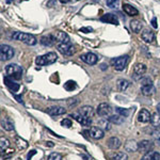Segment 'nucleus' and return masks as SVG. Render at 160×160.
Listing matches in <instances>:
<instances>
[{
	"label": "nucleus",
	"instance_id": "f257e3e1",
	"mask_svg": "<svg viewBox=\"0 0 160 160\" xmlns=\"http://www.w3.org/2000/svg\"><path fill=\"white\" fill-rule=\"evenodd\" d=\"M12 40H16L19 42H22L27 45L33 46L38 43V40L34 35L29 34V33H24V32H13L11 34Z\"/></svg>",
	"mask_w": 160,
	"mask_h": 160
},
{
	"label": "nucleus",
	"instance_id": "f03ea898",
	"mask_svg": "<svg viewBox=\"0 0 160 160\" xmlns=\"http://www.w3.org/2000/svg\"><path fill=\"white\" fill-rule=\"evenodd\" d=\"M57 60H58V56H57L56 52H48L43 56L38 57V58L35 59V63H37L38 66H45V65L53 64Z\"/></svg>",
	"mask_w": 160,
	"mask_h": 160
},
{
	"label": "nucleus",
	"instance_id": "7ed1b4c3",
	"mask_svg": "<svg viewBox=\"0 0 160 160\" xmlns=\"http://www.w3.org/2000/svg\"><path fill=\"white\" fill-rule=\"evenodd\" d=\"M6 73L7 76H9L13 80H19L22 77V68L17 64H9L6 66Z\"/></svg>",
	"mask_w": 160,
	"mask_h": 160
},
{
	"label": "nucleus",
	"instance_id": "20e7f679",
	"mask_svg": "<svg viewBox=\"0 0 160 160\" xmlns=\"http://www.w3.org/2000/svg\"><path fill=\"white\" fill-rule=\"evenodd\" d=\"M15 51L14 48L9 45H1L0 47V58L1 61H9L14 57Z\"/></svg>",
	"mask_w": 160,
	"mask_h": 160
},
{
	"label": "nucleus",
	"instance_id": "39448f33",
	"mask_svg": "<svg viewBox=\"0 0 160 160\" xmlns=\"http://www.w3.org/2000/svg\"><path fill=\"white\" fill-rule=\"evenodd\" d=\"M128 60H129V57L128 56H122V57H118V58L112 59L111 63H112L113 68L117 69V71L121 72L127 66Z\"/></svg>",
	"mask_w": 160,
	"mask_h": 160
},
{
	"label": "nucleus",
	"instance_id": "423d86ee",
	"mask_svg": "<svg viewBox=\"0 0 160 160\" xmlns=\"http://www.w3.org/2000/svg\"><path fill=\"white\" fill-rule=\"evenodd\" d=\"M57 48L64 56H73L75 53V48L71 43H59Z\"/></svg>",
	"mask_w": 160,
	"mask_h": 160
},
{
	"label": "nucleus",
	"instance_id": "0eeeda50",
	"mask_svg": "<svg viewBox=\"0 0 160 160\" xmlns=\"http://www.w3.org/2000/svg\"><path fill=\"white\" fill-rule=\"evenodd\" d=\"M71 118H74L75 120L77 121V122H78L79 124H81V125H83V126H91L92 125V118L84 117V115L80 114L79 112L72 113Z\"/></svg>",
	"mask_w": 160,
	"mask_h": 160
},
{
	"label": "nucleus",
	"instance_id": "6e6552de",
	"mask_svg": "<svg viewBox=\"0 0 160 160\" xmlns=\"http://www.w3.org/2000/svg\"><path fill=\"white\" fill-rule=\"evenodd\" d=\"M80 59H81V61H83L84 63L89 64V65H95L97 63V61H98V57L93 52H88L84 53V55H81Z\"/></svg>",
	"mask_w": 160,
	"mask_h": 160
},
{
	"label": "nucleus",
	"instance_id": "1a4fd4ad",
	"mask_svg": "<svg viewBox=\"0 0 160 160\" xmlns=\"http://www.w3.org/2000/svg\"><path fill=\"white\" fill-rule=\"evenodd\" d=\"M148 71V68H146L145 64L142 63H137L135 66H133V74H135V79L138 80L139 78L142 79L143 78V75L146 73Z\"/></svg>",
	"mask_w": 160,
	"mask_h": 160
},
{
	"label": "nucleus",
	"instance_id": "9d476101",
	"mask_svg": "<svg viewBox=\"0 0 160 160\" xmlns=\"http://www.w3.org/2000/svg\"><path fill=\"white\" fill-rule=\"evenodd\" d=\"M111 111H112V108L109 104H106V102H102V104L98 105L96 109V112L99 117H109Z\"/></svg>",
	"mask_w": 160,
	"mask_h": 160
},
{
	"label": "nucleus",
	"instance_id": "9b49d317",
	"mask_svg": "<svg viewBox=\"0 0 160 160\" xmlns=\"http://www.w3.org/2000/svg\"><path fill=\"white\" fill-rule=\"evenodd\" d=\"M89 135L91 138L95 139V140H100V139L104 138L105 136V131L102 129V128L99 127H95V126H93V127L90 128L89 130Z\"/></svg>",
	"mask_w": 160,
	"mask_h": 160
},
{
	"label": "nucleus",
	"instance_id": "f8f14e48",
	"mask_svg": "<svg viewBox=\"0 0 160 160\" xmlns=\"http://www.w3.org/2000/svg\"><path fill=\"white\" fill-rule=\"evenodd\" d=\"M100 22H107V24H111V25H115V26L118 25V16L114 14H111V13H107V14L102 15V16L100 17Z\"/></svg>",
	"mask_w": 160,
	"mask_h": 160
},
{
	"label": "nucleus",
	"instance_id": "ddd939ff",
	"mask_svg": "<svg viewBox=\"0 0 160 160\" xmlns=\"http://www.w3.org/2000/svg\"><path fill=\"white\" fill-rule=\"evenodd\" d=\"M53 37H55V40L58 42V44L59 43H71L69 42L68 34L65 32H63V31H56Z\"/></svg>",
	"mask_w": 160,
	"mask_h": 160
},
{
	"label": "nucleus",
	"instance_id": "4468645a",
	"mask_svg": "<svg viewBox=\"0 0 160 160\" xmlns=\"http://www.w3.org/2000/svg\"><path fill=\"white\" fill-rule=\"evenodd\" d=\"M151 117L152 114L148 109H141L138 114V121L141 123H148L151 121Z\"/></svg>",
	"mask_w": 160,
	"mask_h": 160
},
{
	"label": "nucleus",
	"instance_id": "2eb2a0df",
	"mask_svg": "<svg viewBox=\"0 0 160 160\" xmlns=\"http://www.w3.org/2000/svg\"><path fill=\"white\" fill-rule=\"evenodd\" d=\"M3 81H4V84L9 88L10 90H11L12 92H17L19 90V84L18 83H16V82H14L13 81V79L12 78H10L9 76H6L3 78Z\"/></svg>",
	"mask_w": 160,
	"mask_h": 160
},
{
	"label": "nucleus",
	"instance_id": "dca6fc26",
	"mask_svg": "<svg viewBox=\"0 0 160 160\" xmlns=\"http://www.w3.org/2000/svg\"><path fill=\"white\" fill-rule=\"evenodd\" d=\"M78 112L80 114L84 115V117H87V118H90L94 117V114H95L94 108L91 107V106H83V107H81L78 110Z\"/></svg>",
	"mask_w": 160,
	"mask_h": 160
},
{
	"label": "nucleus",
	"instance_id": "f3484780",
	"mask_svg": "<svg viewBox=\"0 0 160 160\" xmlns=\"http://www.w3.org/2000/svg\"><path fill=\"white\" fill-rule=\"evenodd\" d=\"M141 38L145 43H152L155 40V34L152 30L144 29L141 33Z\"/></svg>",
	"mask_w": 160,
	"mask_h": 160
},
{
	"label": "nucleus",
	"instance_id": "a211bd4d",
	"mask_svg": "<svg viewBox=\"0 0 160 160\" xmlns=\"http://www.w3.org/2000/svg\"><path fill=\"white\" fill-rule=\"evenodd\" d=\"M66 112V110L63 107H59V106H55L47 109V113L51 117H56V115H62Z\"/></svg>",
	"mask_w": 160,
	"mask_h": 160
},
{
	"label": "nucleus",
	"instance_id": "6ab92c4d",
	"mask_svg": "<svg viewBox=\"0 0 160 160\" xmlns=\"http://www.w3.org/2000/svg\"><path fill=\"white\" fill-rule=\"evenodd\" d=\"M107 145L111 149H118L122 145V142H121V140L118 137H111L109 140L107 141Z\"/></svg>",
	"mask_w": 160,
	"mask_h": 160
},
{
	"label": "nucleus",
	"instance_id": "aec40b11",
	"mask_svg": "<svg viewBox=\"0 0 160 160\" xmlns=\"http://www.w3.org/2000/svg\"><path fill=\"white\" fill-rule=\"evenodd\" d=\"M124 148H125L126 152H129V153H133V152L138 151V143L135 140H127L126 143L124 144Z\"/></svg>",
	"mask_w": 160,
	"mask_h": 160
},
{
	"label": "nucleus",
	"instance_id": "412c9836",
	"mask_svg": "<svg viewBox=\"0 0 160 160\" xmlns=\"http://www.w3.org/2000/svg\"><path fill=\"white\" fill-rule=\"evenodd\" d=\"M138 148L142 152H146V153H148L149 149L153 148V143L148 140H142L141 142H139L138 143Z\"/></svg>",
	"mask_w": 160,
	"mask_h": 160
},
{
	"label": "nucleus",
	"instance_id": "4be33fe9",
	"mask_svg": "<svg viewBox=\"0 0 160 160\" xmlns=\"http://www.w3.org/2000/svg\"><path fill=\"white\" fill-rule=\"evenodd\" d=\"M123 11L127 15H129V16H137V15L139 14L138 10H137L135 7L130 6V4H128V3L123 4Z\"/></svg>",
	"mask_w": 160,
	"mask_h": 160
},
{
	"label": "nucleus",
	"instance_id": "5701e85b",
	"mask_svg": "<svg viewBox=\"0 0 160 160\" xmlns=\"http://www.w3.org/2000/svg\"><path fill=\"white\" fill-rule=\"evenodd\" d=\"M1 127L7 131H11L14 129V123H13L11 118H4L1 120Z\"/></svg>",
	"mask_w": 160,
	"mask_h": 160
},
{
	"label": "nucleus",
	"instance_id": "b1692460",
	"mask_svg": "<svg viewBox=\"0 0 160 160\" xmlns=\"http://www.w3.org/2000/svg\"><path fill=\"white\" fill-rule=\"evenodd\" d=\"M56 42V40H55V37H53V34L51 35H45V37H43V38H41V40H40V43L42 44L43 46H52L53 44H55Z\"/></svg>",
	"mask_w": 160,
	"mask_h": 160
},
{
	"label": "nucleus",
	"instance_id": "393cba45",
	"mask_svg": "<svg viewBox=\"0 0 160 160\" xmlns=\"http://www.w3.org/2000/svg\"><path fill=\"white\" fill-rule=\"evenodd\" d=\"M141 160H160V153L155 151H151L148 153H146Z\"/></svg>",
	"mask_w": 160,
	"mask_h": 160
},
{
	"label": "nucleus",
	"instance_id": "a878e982",
	"mask_svg": "<svg viewBox=\"0 0 160 160\" xmlns=\"http://www.w3.org/2000/svg\"><path fill=\"white\" fill-rule=\"evenodd\" d=\"M130 86V82L126 79H118L117 81V87L118 89V91H126L128 89V87Z\"/></svg>",
	"mask_w": 160,
	"mask_h": 160
},
{
	"label": "nucleus",
	"instance_id": "bb28decb",
	"mask_svg": "<svg viewBox=\"0 0 160 160\" xmlns=\"http://www.w3.org/2000/svg\"><path fill=\"white\" fill-rule=\"evenodd\" d=\"M130 28L131 30H132V32L135 33H139L141 31V29L143 28V24H142V22H140V20H131L130 22Z\"/></svg>",
	"mask_w": 160,
	"mask_h": 160
},
{
	"label": "nucleus",
	"instance_id": "cd10ccee",
	"mask_svg": "<svg viewBox=\"0 0 160 160\" xmlns=\"http://www.w3.org/2000/svg\"><path fill=\"white\" fill-rule=\"evenodd\" d=\"M155 91H156V89H155L154 84H149V86H143L141 87V92L143 95H145V96H149V95H153Z\"/></svg>",
	"mask_w": 160,
	"mask_h": 160
},
{
	"label": "nucleus",
	"instance_id": "c85d7f7f",
	"mask_svg": "<svg viewBox=\"0 0 160 160\" xmlns=\"http://www.w3.org/2000/svg\"><path fill=\"white\" fill-rule=\"evenodd\" d=\"M108 121L111 123V124H115V125H121V124H123L124 122V118L121 117V115H110L109 118H108Z\"/></svg>",
	"mask_w": 160,
	"mask_h": 160
},
{
	"label": "nucleus",
	"instance_id": "c756f323",
	"mask_svg": "<svg viewBox=\"0 0 160 160\" xmlns=\"http://www.w3.org/2000/svg\"><path fill=\"white\" fill-rule=\"evenodd\" d=\"M10 146H11L10 141L8 140V139L3 138V137H1V139H0V148H1V153H4L7 149L10 148Z\"/></svg>",
	"mask_w": 160,
	"mask_h": 160
},
{
	"label": "nucleus",
	"instance_id": "7c9ffc66",
	"mask_svg": "<svg viewBox=\"0 0 160 160\" xmlns=\"http://www.w3.org/2000/svg\"><path fill=\"white\" fill-rule=\"evenodd\" d=\"M151 123L155 128H159L160 127V115L158 113H153L151 117Z\"/></svg>",
	"mask_w": 160,
	"mask_h": 160
},
{
	"label": "nucleus",
	"instance_id": "2f4dec72",
	"mask_svg": "<svg viewBox=\"0 0 160 160\" xmlns=\"http://www.w3.org/2000/svg\"><path fill=\"white\" fill-rule=\"evenodd\" d=\"M128 156L125 153H122V152H118V153L113 154L111 156V160H127Z\"/></svg>",
	"mask_w": 160,
	"mask_h": 160
},
{
	"label": "nucleus",
	"instance_id": "473e14b6",
	"mask_svg": "<svg viewBox=\"0 0 160 160\" xmlns=\"http://www.w3.org/2000/svg\"><path fill=\"white\" fill-rule=\"evenodd\" d=\"M152 138L157 145H160V129L157 128V129L152 131Z\"/></svg>",
	"mask_w": 160,
	"mask_h": 160
},
{
	"label": "nucleus",
	"instance_id": "72a5a7b5",
	"mask_svg": "<svg viewBox=\"0 0 160 160\" xmlns=\"http://www.w3.org/2000/svg\"><path fill=\"white\" fill-rule=\"evenodd\" d=\"M76 88H77V84L73 80H68V81H66L65 83H64V89H65L66 91H73Z\"/></svg>",
	"mask_w": 160,
	"mask_h": 160
},
{
	"label": "nucleus",
	"instance_id": "f704fd0d",
	"mask_svg": "<svg viewBox=\"0 0 160 160\" xmlns=\"http://www.w3.org/2000/svg\"><path fill=\"white\" fill-rule=\"evenodd\" d=\"M98 127L99 128H104L105 130H109L110 129V122L109 121H107V120H100V121H98Z\"/></svg>",
	"mask_w": 160,
	"mask_h": 160
},
{
	"label": "nucleus",
	"instance_id": "c9c22d12",
	"mask_svg": "<svg viewBox=\"0 0 160 160\" xmlns=\"http://www.w3.org/2000/svg\"><path fill=\"white\" fill-rule=\"evenodd\" d=\"M115 111H117V113L118 115H121V117L123 118H126L129 115V110L128 109H124V108H115Z\"/></svg>",
	"mask_w": 160,
	"mask_h": 160
},
{
	"label": "nucleus",
	"instance_id": "e433bc0d",
	"mask_svg": "<svg viewBox=\"0 0 160 160\" xmlns=\"http://www.w3.org/2000/svg\"><path fill=\"white\" fill-rule=\"evenodd\" d=\"M16 144H17V146H18V148H20V149H25L28 146L27 142L25 140H22V138H19V137L16 138Z\"/></svg>",
	"mask_w": 160,
	"mask_h": 160
},
{
	"label": "nucleus",
	"instance_id": "4c0bfd02",
	"mask_svg": "<svg viewBox=\"0 0 160 160\" xmlns=\"http://www.w3.org/2000/svg\"><path fill=\"white\" fill-rule=\"evenodd\" d=\"M106 3H107V6L111 8V9H115V8H118V4H120V0H107Z\"/></svg>",
	"mask_w": 160,
	"mask_h": 160
},
{
	"label": "nucleus",
	"instance_id": "58836bf2",
	"mask_svg": "<svg viewBox=\"0 0 160 160\" xmlns=\"http://www.w3.org/2000/svg\"><path fill=\"white\" fill-rule=\"evenodd\" d=\"M149 84H153V80L149 78V77H143V78L141 79V87L149 86Z\"/></svg>",
	"mask_w": 160,
	"mask_h": 160
},
{
	"label": "nucleus",
	"instance_id": "ea45409f",
	"mask_svg": "<svg viewBox=\"0 0 160 160\" xmlns=\"http://www.w3.org/2000/svg\"><path fill=\"white\" fill-rule=\"evenodd\" d=\"M48 160H62V155L59 153H51L48 157Z\"/></svg>",
	"mask_w": 160,
	"mask_h": 160
},
{
	"label": "nucleus",
	"instance_id": "a19ab883",
	"mask_svg": "<svg viewBox=\"0 0 160 160\" xmlns=\"http://www.w3.org/2000/svg\"><path fill=\"white\" fill-rule=\"evenodd\" d=\"M61 125L63 127H66V128H69L72 126V121L69 118H64V120L61 121Z\"/></svg>",
	"mask_w": 160,
	"mask_h": 160
},
{
	"label": "nucleus",
	"instance_id": "79ce46f5",
	"mask_svg": "<svg viewBox=\"0 0 160 160\" xmlns=\"http://www.w3.org/2000/svg\"><path fill=\"white\" fill-rule=\"evenodd\" d=\"M77 104H78V100H77L76 98H69L68 100V105L69 106V107H75Z\"/></svg>",
	"mask_w": 160,
	"mask_h": 160
},
{
	"label": "nucleus",
	"instance_id": "37998d69",
	"mask_svg": "<svg viewBox=\"0 0 160 160\" xmlns=\"http://www.w3.org/2000/svg\"><path fill=\"white\" fill-rule=\"evenodd\" d=\"M80 32H83V33H90L92 32L93 29L91 27H84V28H80Z\"/></svg>",
	"mask_w": 160,
	"mask_h": 160
},
{
	"label": "nucleus",
	"instance_id": "c03bdc74",
	"mask_svg": "<svg viewBox=\"0 0 160 160\" xmlns=\"http://www.w3.org/2000/svg\"><path fill=\"white\" fill-rule=\"evenodd\" d=\"M151 24H152V26H153L154 29H157V28H158V25H157V18H156V17H154V18L152 19Z\"/></svg>",
	"mask_w": 160,
	"mask_h": 160
},
{
	"label": "nucleus",
	"instance_id": "a18cd8bd",
	"mask_svg": "<svg viewBox=\"0 0 160 160\" xmlns=\"http://www.w3.org/2000/svg\"><path fill=\"white\" fill-rule=\"evenodd\" d=\"M37 154V151H34V149H33V151H31L29 154H28V156H27V158H28V160H30L31 158H32V156L33 155H35Z\"/></svg>",
	"mask_w": 160,
	"mask_h": 160
},
{
	"label": "nucleus",
	"instance_id": "49530a36",
	"mask_svg": "<svg viewBox=\"0 0 160 160\" xmlns=\"http://www.w3.org/2000/svg\"><path fill=\"white\" fill-rule=\"evenodd\" d=\"M14 97H15V99H16L17 102H19V104H24V102H22V96H19V95H14Z\"/></svg>",
	"mask_w": 160,
	"mask_h": 160
},
{
	"label": "nucleus",
	"instance_id": "de8ad7c7",
	"mask_svg": "<svg viewBox=\"0 0 160 160\" xmlns=\"http://www.w3.org/2000/svg\"><path fill=\"white\" fill-rule=\"evenodd\" d=\"M156 109H157V113H158V114L160 115V102H159V104H158V105H157Z\"/></svg>",
	"mask_w": 160,
	"mask_h": 160
},
{
	"label": "nucleus",
	"instance_id": "09e8293b",
	"mask_svg": "<svg viewBox=\"0 0 160 160\" xmlns=\"http://www.w3.org/2000/svg\"><path fill=\"white\" fill-rule=\"evenodd\" d=\"M46 145H48V146H50V148H52L53 143H52V142H50V141H48V142H46Z\"/></svg>",
	"mask_w": 160,
	"mask_h": 160
},
{
	"label": "nucleus",
	"instance_id": "8fccbe9b",
	"mask_svg": "<svg viewBox=\"0 0 160 160\" xmlns=\"http://www.w3.org/2000/svg\"><path fill=\"white\" fill-rule=\"evenodd\" d=\"M100 66H102V68H100L102 69H106V68H108V65H106V64H102V65H100Z\"/></svg>",
	"mask_w": 160,
	"mask_h": 160
},
{
	"label": "nucleus",
	"instance_id": "3c124183",
	"mask_svg": "<svg viewBox=\"0 0 160 160\" xmlns=\"http://www.w3.org/2000/svg\"><path fill=\"white\" fill-rule=\"evenodd\" d=\"M59 1H60L61 3H68V2H69V0H59Z\"/></svg>",
	"mask_w": 160,
	"mask_h": 160
},
{
	"label": "nucleus",
	"instance_id": "603ef678",
	"mask_svg": "<svg viewBox=\"0 0 160 160\" xmlns=\"http://www.w3.org/2000/svg\"><path fill=\"white\" fill-rule=\"evenodd\" d=\"M6 1H7V3H11L12 0H6Z\"/></svg>",
	"mask_w": 160,
	"mask_h": 160
}]
</instances>
